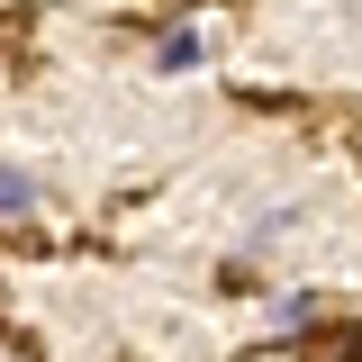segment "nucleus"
<instances>
[{"label": "nucleus", "instance_id": "obj_1", "mask_svg": "<svg viewBox=\"0 0 362 362\" xmlns=\"http://www.w3.org/2000/svg\"><path fill=\"white\" fill-rule=\"evenodd\" d=\"M0 218H37V181L0 163Z\"/></svg>", "mask_w": 362, "mask_h": 362}, {"label": "nucleus", "instance_id": "obj_2", "mask_svg": "<svg viewBox=\"0 0 362 362\" xmlns=\"http://www.w3.org/2000/svg\"><path fill=\"white\" fill-rule=\"evenodd\" d=\"M154 64H163V73H190V64H199V37H190V28H173V37L154 45Z\"/></svg>", "mask_w": 362, "mask_h": 362}]
</instances>
